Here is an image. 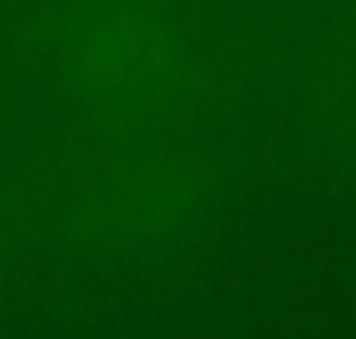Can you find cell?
<instances>
[]
</instances>
